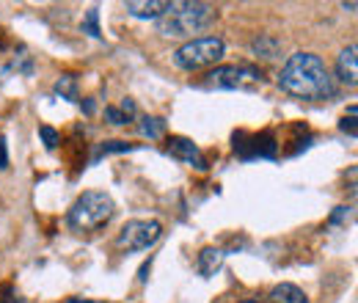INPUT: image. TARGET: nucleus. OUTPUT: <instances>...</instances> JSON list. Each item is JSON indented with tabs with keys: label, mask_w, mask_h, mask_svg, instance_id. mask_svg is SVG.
I'll list each match as a JSON object with an SVG mask.
<instances>
[{
	"label": "nucleus",
	"mask_w": 358,
	"mask_h": 303,
	"mask_svg": "<svg viewBox=\"0 0 358 303\" xmlns=\"http://www.w3.org/2000/svg\"><path fill=\"white\" fill-rule=\"evenodd\" d=\"M278 86L295 99L320 102L336 94V83L325 66V61L314 52H295L287 58L278 75Z\"/></svg>",
	"instance_id": "obj_1"
},
{
	"label": "nucleus",
	"mask_w": 358,
	"mask_h": 303,
	"mask_svg": "<svg viewBox=\"0 0 358 303\" xmlns=\"http://www.w3.org/2000/svg\"><path fill=\"white\" fill-rule=\"evenodd\" d=\"M218 17V8L210 3H190L179 0L169 3L163 17H157V34L166 39H196V34L207 31Z\"/></svg>",
	"instance_id": "obj_2"
},
{
	"label": "nucleus",
	"mask_w": 358,
	"mask_h": 303,
	"mask_svg": "<svg viewBox=\"0 0 358 303\" xmlns=\"http://www.w3.org/2000/svg\"><path fill=\"white\" fill-rule=\"evenodd\" d=\"M113 216H116V204H113V199L108 193H102V190H86L69 207L66 223H69V229H75L80 234H91V232L105 229Z\"/></svg>",
	"instance_id": "obj_3"
},
{
	"label": "nucleus",
	"mask_w": 358,
	"mask_h": 303,
	"mask_svg": "<svg viewBox=\"0 0 358 303\" xmlns=\"http://www.w3.org/2000/svg\"><path fill=\"white\" fill-rule=\"evenodd\" d=\"M226 44L221 36H196L190 42H185L174 52V64L185 72H196L204 66H213L224 58Z\"/></svg>",
	"instance_id": "obj_4"
},
{
	"label": "nucleus",
	"mask_w": 358,
	"mask_h": 303,
	"mask_svg": "<svg viewBox=\"0 0 358 303\" xmlns=\"http://www.w3.org/2000/svg\"><path fill=\"white\" fill-rule=\"evenodd\" d=\"M254 83H262V69L259 66H248V64L215 66L204 78V86L207 88H245L254 86Z\"/></svg>",
	"instance_id": "obj_5"
},
{
	"label": "nucleus",
	"mask_w": 358,
	"mask_h": 303,
	"mask_svg": "<svg viewBox=\"0 0 358 303\" xmlns=\"http://www.w3.org/2000/svg\"><path fill=\"white\" fill-rule=\"evenodd\" d=\"M163 234V226L157 220H127L122 232L116 234V248L122 251H143L155 246Z\"/></svg>",
	"instance_id": "obj_6"
},
{
	"label": "nucleus",
	"mask_w": 358,
	"mask_h": 303,
	"mask_svg": "<svg viewBox=\"0 0 358 303\" xmlns=\"http://www.w3.org/2000/svg\"><path fill=\"white\" fill-rule=\"evenodd\" d=\"M166 149H169L171 157H177V160L193 166V169H207V163H204L199 146H196L193 141H187V138H169V146H166Z\"/></svg>",
	"instance_id": "obj_7"
},
{
	"label": "nucleus",
	"mask_w": 358,
	"mask_h": 303,
	"mask_svg": "<svg viewBox=\"0 0 358 303\" xmlns=\"http://www.w3.org/2000/svg\"><path fill=\"white\" fill-rule=\"evenodd\" d=\"M358 47L356 42L348 44L342 52H339V58H336V78L345 83V86L356 88L358 86Z\"/></svg>",
	"instance_id": "obj_8"
},
{
	"label": "nucleus",
	"mask_w": 358,
	"mask_h": 303,
	"mask_svg": "<svg viewBox=\"0 0 358 303\" xmlns=\"http://www.w3.org/2000/svg\"><path fill=\"white\" fill-rule=\"evenodd\" d=\"M124 8H127V14H133L138 20H157V17H163V11L169 8V3H166V0H149V3L130 0Z\"/></svg>",
	"instance_id": "obj_9"
},
{
	"label": "nucleus",
	"mask_w": 358,
	"mask_h": 303,
	"mask_svg": "<svg viewBox=\"0 0 358 303\" xmlns=\"http://www.w3.org/2000/svg\"><path fill=\"white\" fill-rule=\"evenodd\" d=\"M270 303H309V298H306V293L301 287L284 281V284H275L270 290Z\"/></svg>",
	"instance_id": "obj_10"
},
{
	"label": "nucleus",
	"mask_w": 358,
	"mask_h": 303,
	"mask_svg": "<svg viewBox=\"0 0 358 303\" xmlns=\"http://www.w3.org/2000/svg\"><path fill=\"white\" fill-rule=\"evenodd\" d=\"M224 251L221 248H201V254H199V260H196V270L207 279V276H215V270L221 267V262H224Z\"/></svg>",
	"instance_id": "obj_11"
},
{
	"label": "nucleus",
	"mask_w": 358,
	"mask_h": 303,
	"mask_svg": "<svg viewBox=\"0 0 358 303\" xmlns=\"http://www.w3.org/2000/svg\"><path fill=\"white\" fill-rule=\"evenodd\" d=\"M251 52L262 61H273L281 55V42L275 36H268V34H259L254 42H251Z\"/></svg>",
	"instance_id": "obj_12"
},
{
	"label": "nucleus",
	"mask_w": 358,
	"mask_h": 303,
	"mask_svg": "<svg viewBox=\"0 0 358 303\" xmlns=\"http://www.w3.org/2000/svg\"><path fill=\"white\" fill-rule=\"evenodd\" d=\"M138 130H141L143 138H149V141H160L166 135V122L160 116H143L141 125H138Z\"/></svg>",
	"instance_id": "obj_13"
},
{
	"label": "nucleus",
	"mask_w": 358,
	"mask_h": 303,
	"mask_svg": "<svg viewBox=\"0 0 358 303\" xmlns=\"http://www.w3.org/2000/svg\"><path fill=\"white\" fill-rule=\"evenodd\" d=\"M55 91H58L61 97H69L72 102H78V80H75V75H64V78L55 83Z\"/></svg>",
	"instance_id": "obj_14"
},
{
	"label": "nucleus",
	"mask_w": 358,
	"mask_h": 303,
	"mask_svg": "<svg viewBox=\"0 0 358 303\" xmlns=\"http://www.w3.org/2000/svg\"><path fill=\"white\" fill-rule=\"evenodd\" d=\"M133 149V143H127V141H108V143H102L99 146V155H113V152H130Z\"/></svg>",
	"instance_id": "obj_15"
},
{
	"label": "nucleus",
	"mask_w": 358,
	"mask_h": 303,
	"mask_svg": "<svg viewBox=\"0 0 358 303\" xmlns=\"http://www.w3.org/2000/svg\"><path fill=\"white\" fill-rule=\"evenodd\" d=\"M39 135L45 138V146H47V149H55V146L61 143V135L52 130L50 125H42V127H39Z\"/></svg>",
	"instance_id": "obj_16"
},
{
	"label": "nucleus",
	"mask_w": 358,
	"mask_h": 303,
	"mask_svg": "<svg viewBox=\"0 0 358 303\" xmlns=\"http://www.w3.org/2000/svg\"><path fill=\"white\" fill-rule=\"evenodd\" d=\"M105 116L110 119V125H127L133 116H127L122 108H105Z\"/></svg>",
	"instance_id": "obj_17"
},
{
	"label": "nucleus",
	"mask_w": 358,
	"mask_h": 303,
	"mask_svg": "<svg viewBox=\"0 0 358 303\" xmlns=\"http://www.w3.org/2000/svg\"><path fill=\"white\" fill-rule=\"evenodd\" d=\"M345 132H350V138H356V105H350L348 108V116L342 119V125H339Z\"/></svg>",
	"instance_id": "obj_18"
},
{
	"label": "nucleus",
	"mask_w": 358,
	"mask_h": 303,
	"mask_svg": "<svg viewBox=\"0 0 358 303\" xmlns=\"http://www.w3.org/2000/svg\"><path fill=\"white\" fill-rule=\"evenodd\" d=\"M96 17H99V14H96V8H91L89 17H86V22H83V28L91 31V36H96V39H99L102 34H99V28H96Z\"/></svg>",
	"instance_id": "obj_19"
},
{
	"label": "nucleus",
	"mask_w": 358,
	"mask_h": 303,
	"mask_svg": "<svg viewBox=\"0 0 358 303\" xmlns=\"http://www.w3.org/2000/svg\"><path fill=\"white\" fill-rule=\"evenodd\" d=\"M0 169H8V155H6V138L0 135Z\"/></svg>",
	"instance_id": "obj_20"
},
{
	"label": "nucleus",
	"mask_w": 358,
	"mask_h": 303,
	"mask_svg": "<svg viewBox=\"0 0 358 303\" xmlns=\"http://www.w3.org/2000/svg\"><path fill=\"white\" fill-rule=\"evenodd\" d=\"M345 216H350V207H336V213L331 216V223H339V220H345Z\"/></svg>",
	"instance_id": "obj_21"
},
{
	"label": "nucleus",
	"mask_w": 358,
	"mask_h": 303,
	"mask_svg": "<svg viewBox=\"0 0 358 303\" xmlns=\"http://www.w3.org/2000/svg\"><path fill=\"white\" fill-rule=\"evenodd\" d=\"M240 303H259V301H240Z\"/></svg>",
	"instance_id": "obj_22"
}]
</instances>
